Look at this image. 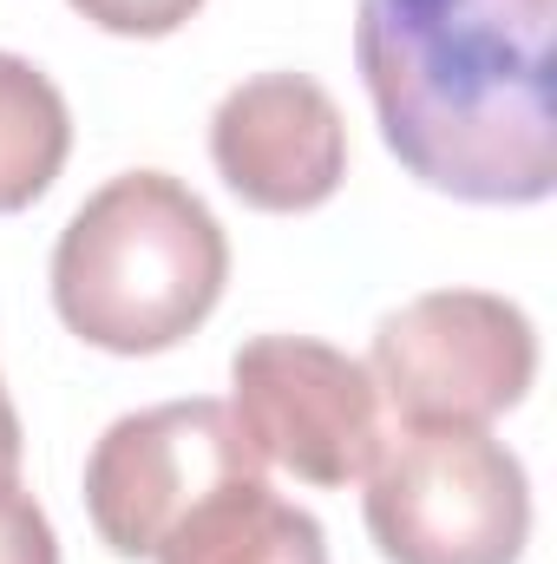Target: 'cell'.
Here are the masks:
<instances>
[{"label": "cell", "instance_id": "10", "mask_svg": "<svg viewBox=\"0 0 557 564\" xmlns=\"http://www.w3.org/2000/svg\"><path fill=\"white\" fill-rule=\"evenodd\" d=\"M0 564H59V539L20 473H0Z\"/></svg>", "mask_w": 557, "mask_h": 564}, {"label": "cell", "instance_id": "4", "mask_svg": "<svg viewBox=\"0 0 557 564\" xmlns=\"http://www.w3.org/2000/svg\"><path fill=\"white\" fill-rule=\"evenodd\" d=\"M368 375L401 426H485L538 381V328L492 289H433L381 315Z\"/></svg>", "mask_w": 557, "mask_h": 564}, {"label": "cell", "instance_id": "2", "mask_svg": "<svg viewBox=\"0 0 557 564\" xmlns=\"http://www.w3.org/2000/svg\"><path fill=\"white\" fill-rule=\"evenodd\" d=\"M230 282L210 204L171 171H125L92 191L53 243V308L106 355H164L204 328Z\"/></svg>", "mask_w": 557, "mask_h": 564}, {"label": "cell", "instance_id": "3", "mask_svg": "<svg viewBox=\"0 0 557 564\" xmlns=\"http://www.w3.org/2000/svg\"><path fill=\"white\" fill-rule=\"evenodd\" d=\"M368 532L387 564H518L532 539L525 459L485 426H401L368 466Z\"/></svg>", "mask_w": 557, "mask_h": 564}, {"label": "cell", "instance_id": "5", "mask_svg": "<svg viewBox=\"0 0 557 564\" xmlns=\"http://www.w3.org/2000/svg\"><path fill=\"white\" fill-rule=\"evenodd\" d=\"M237 479H263V453L230 401H164L99 433L86 459V512L112 558H151L184 512Z\"/></svg>", "mask_w": 557, "mask_h": 564}, {"label": "cell", "instance_id": "11", "mask_svg": "<svg viewBox=\"0 0 557 564\" xmlns=\"http://www.w3.org/2000/svg\"><path fill=\"white\" fill-rule=\"evenodd\" d=\"M92 26H106V33H125V40H164V33H177L204 0H73Z\"/></svg>", "mask_w": 557, "mask_h": 564}, {"label": "cell", "instance_id": "1", "mask_svg": "<svg viewBox=\"0 0 557 564\" xmlns=\"http://www.w3.org/2000/svg\"><path fill=\"white\" fill-rule=\"evenodd\" d=\"M557 0H354V66L381 139L459 204H545Z\"/></svg>", "mask_w": 557, "mask_h": 564}, {"label": "cell", "instance_id": "9", "mask_svg": "<svg viewBox=\"0 0 557 564\" xmlns=\"http://www.w3.org/2000/svg\"><path fill=\"white\" fill-rule=\"evenodd\" d=\"M66 151H73V112L59 86L33 59L0 53V217L40 204L66 171Z\"/></svg>", "mask_w": 557, "mask_h": 564}, {"label": "cell", "instance_id": "6", "mask_svg": "<svg viewBox=\"0 0 557 564\" xmlns=\"http://www.w3.org/2000/svg\"><path fill=\"white\" fill-rule=\"evenodd\" d=\"M230 414L263 453V466H282L308 486L368 479L387 440V408L368 361L315 335H250L230 355Z\"/></svg>", "mask_w": 557, "mask_h": 564}, {"label": "cell", "instance_id": "12", "mask_svg": "<svg viewBox=\"0 0 557 564\" xmlns=\"http://www.w3.org/2000/svg\"><path fill=\"white\" fill-rule=\"evenodd\" d=\"M0 473H20V414L7 401V381H0Z\"/></svg>", "mask_w": 557, "mask_h": 564}, {"label": "cell", "instance_id": "7", "mask_svg": "<svg viewBox=\"0 0 557 564\" xmlns=\"http://www.w3.org/2000/svg\"><path fill=\"white\" fill-rule=\"evenodd\" d=\"M210 164L250 210H315L348 177L341 106L308 73H256L210 112Z\"/></svg>", "mask_w": 557, "mask_h": 564}, {"label": "cell", "instance_id": "8", "mask_svg": "<svg viewBox=\"0 0 557 564\" xmlns=\"http://www.w3.org/2000/svg\"><path fill=\"white\" fill-rule=\"evenodd\" d=\"M151 558L157 564H328V532H321L315 512L276 499L270 479H237V486L210 492L197 512H184Z\"/></svg>", "mask_w": 557, "mask_h": 564}]
</instances>
